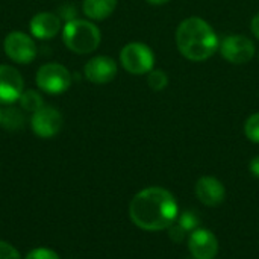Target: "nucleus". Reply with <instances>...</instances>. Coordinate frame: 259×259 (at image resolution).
I'll return each instance as SVG.
<instances>
[{
  "mask_svg": "<svg viewBox=\"0 0 259 259\" xmlns=\"http://www.w3.org/2000/svg\"><path fill=\"white\" fill-rule=\"evenodd\" d=\"M179 215L175 196L161 187H149L134 196L129 205L132 223L149 232L168 229Z\"/></svg>",
  "mask_w": 259,
  "mask_h": 259,
  "instance_id": "nucleus-1",
  "label": "nucleus"
},
{
  "mask_svg": "<svg viewBox=\"0 0 259 259\" xmlns=\"http://www.w3.org/2000/svg\"><path fill=\"white\" fill-rule=\"evenodd\" d=\"M176 46L184 58L193 62L209 59L220 47L215 30L203 18L190 17L176 29Z\"/></svg>",
  "mask_w": 259,
  "mask_h": 259,
  "instance_id": "nucleus-2",
  "label": "nucleus"
},
{
  "mask_svg": "<svg viewBox=\"0 0 259 259\" xmlns=\"http://www.w3.org/2000/svg\"><path fill=\"white\" fill-rule=\"evenodd\" d=\"M62 41L68 50L77 55H87L100 46L102 33L93 21L74 18L65 21L62 27Z\"/></svg>",
  "mask_w": 259,
  "mask_h": 259,
  "instance_id": "nucleus-3",
  "label": "nucleus"
},
{
  "mask_svg": "<svg viewBox=\"0 0 259 259\" xmlns=\"http://www.w3.org/2000/svg\"><path fill=\"white\" fill-rule=\"evenodd\" d=\"M35 82L47 94H62L71 87V73L62 64L47 62L38 68Z\"/></svg>",
  "mask_w": 259,
  "mask_h": 259,
  "instance_id": "nucleus-4",
  "label": "nucleus"
},
{
  "mask_svg": "<svg viewBox=\"0 0 259 259\" xmlns=\"http://www.w3.org/2000/svg\"><path fill=\"white\" fill-rule=\"evenodd\" d=\"M120 62L123 68L131 74H147L153 70L155 55L147 44L129 42L120 52Z\"/></svg>",
  "mask_w": 259,
  "mask_h": 259,
  "instance_id": "nucleus-5",
  "label": "nucleus"
},
{
  "mask_svg": "<svg viewBox=\"0 0 259 259\" xmlns=\"http://www.w3.org/2000/svg\"><path fill=\"white\" fill-rule=\"evenodd\" d=\"M3 50L11 61L21 65L30 64L36 56V44L33 38L20 30L9 32L5 36Z\"/></svg>",
  "mask_w": 259,
  "mask_h": 259,
  "instance_id": "nucleus-6",
  "label": "nucleus"
},
{
  "mask_svg": "<svg viewBox=\"0 0 259 259\" xmlns=\"http://www.w3.org/2000/svg\"><path fill=\"white\" fill-rule=\"evenodd\" d=\"M219 49L222 56L231 64H246L255 56V44L244 35H228Z\"/></svg>",
  "mask_w": 259,
  "mask_h": 259,
  "instance_id": "nucleus-7",
  "label": "nucleus"
},
{
  "mask_svg": "<svg viewBox=\"0 0 259 259\" xmlns=\"http://www.w3.org/2000/svg\"><path fill=\"white\" fill-rule=\"evenodd\" d=\"M64 118L53 106H42L30 115V129L39 138H53L59 134Z\"/></svg>",
  "mask_w": 259,
  "mask_h": 259,
  "instance_id": "nucleus-8",
  "label": "nucleus"
},
{
  "mask_svg": "<svg viewBox=\"0 0 259 259\" xmlns=\"http://www.w3.org/2000/svg\"><path fill=\"white\" fill-rule=\"evenodd\" d=\"M24 79L21 73L11 65L0 64V103L12 105L23 94Z\"/></svg>",
  "mask_w": 259,
  "mask_h": 259,
  "instance_id": "nucleus-9",
  "label": "nucleus"
},
{
  "mask_svg": "<svg viewBox=\"0 0 259 259\" xmlns=\"http://www.w3.org/2000/svg\"><path fill=\"white\" fill-rule=\"evenodd\" d=\"M117 71H118L117 62L111 56H103V55L91 58L83 67L85 77L94 85H105L111 82L117 76Z\"/></svg>",
  "mask_w": 259,
  "mask_h": 259,
  "instance_id": "nucleus-10",
  "label": "nucleus"
},
{
  "mask_svg": "<svg viewBox=\"0 0 259 259\" xmlns=\"http://www.w3.org/2000/svg\"><path fill=\"white\" fill-rule=\"evenodd\" d=\"M188 249L193 258L214 259L219 253V240L208 229H196L188 238Z\"/></svg>",
  "mask_w": 259,
  "mask_h": 259,
  "instance_id": "nucleus-11",
  "label": "nucleus"
},
{
  "mask_svg": "<svg viewBox=\"0 0 259 259\" xmlns=\"http://www.w3.org/2000/svg\"><path fill=\"white\" fill-rule=\"evenodd\" d=\"M29 29L36 39H52L62 30V20L53 12H38L30 18Z\"/></svg>",
  "mask_w": 259,
  "mask_h": 259,
  "instance_id": "nucleus-12",
  "label": "nucleus"
},
{
  "mask_svg": "<svg viewBox=\"0 0 259 259\" xmlns=\"http://www.w3.org/2000/svg\"><path fill=\"white\" fill-rule=\"evenodd\" d=\"M196 196L206 206H219L225 202V185L214 176H202L196 182Z\"/></svg>",
  "mask_w": 259,
  "mask_h": 259,
  "instance_id": "nucleus-13",
  "label": "nucleus"
},
{
  "mask_svg": "<svg viewBox=\"0 0 259 259\" xmlns=\"http://www.w3.org/2000/svg\"><path fill=\"white\" fill-rule=\"evenodd\" d=\"M117 8V0H83V14L94 21L105 20L112 15Z\"/></svg>",
  "mask_w": 259,
  "mask_h": 259,
  "instance_id": "nucleus-14",
  "label": "nucleus"
},
{
  "mask_svg": "<svg viewBox=\"0 0 259 259\" xmlns=\"http://www.w3.org/2000/svg\"><path fill=\"white\" fill-rule=\"evenodd\" d=\"M24 114L21 112V109L18 108H14V106H9L6 109H3L2 112V126L6 129V131H20L23 126H24Z\"/></svg>",
  "mask_w": 259,
  "mask_h": 259,
  "instance_id": "nucleus-15",
  "label": "nucleus"
},
{
  "mask_svg": "<svg viewBox=\"0 0 259 259\" xmlns=\"http://www.w3.org/2000/svg\"><path fill=\"white\" fill-rule=\"evenodd\" d=\"M18 103H20V108L23 111L32 112V114L44 106L42 96L38 91H35V90H26V91H23V94L18 99Z\"/></svg>",
  "mask_w": 259,
  "mask_h": 259,
  "instance_id": "nucleus-16",
  "label": "nucleus"
},
{
  "mask_svg": "<svg viewBox=\"0 0 259 259\" xmlns=\"http://www.w3.org/2000/svg\"><path fill=\"white\" fill-rule=\"evenodd\" d=\"M147 83L153 91H162L168 85V76L162 70H152L147 73Z\"/></svg>",
  "mask_w": 259,
  "mask_h": 259,
  "instance_id": "nucleus-17",
  "label": "nucleus"
},
{
  "mask_svg": "<svg viewBox=\"0 0 259 259\" xmlns=\"http://www.w3.org/2000/svg\"><path fill=\"white\" fill-rule=\"evenodd\" d=\"M178 223L187 232H194L200 226V217L196 214V211H184L181 215H178Z\"/></svg>",
  "mask_w": 259,
  "mask_h": 259,
  "instance_id": "nucleus-18",
  "label": "nucleus"
},
{
  "mask_svg": "<svg viewBox=\"0 0 259 259\" xmlns=\"http://www.w3.org/2000/svg\"><path fill=\"white\" fill-rule=\"evenodd\" d=\"M244 135L252 141L259 144V112L252 114L244 123Z\"/></svg>",
  "mask_w": 259,
  "mask_h": 259,
  "instance_id": "nucleus-19",
  "label": "nucleus"
},
{
  "mask_svg": "<svg viewBox=\"0 0 259 259\" xmlns=\"http://www.w3.org/2000/svg\"><path fill=\"white\" fill-rule=\"evenodd\" d=\"M24 259H61L59 255L49 247H36L30 250Z\"/></svg>",
  "mask_w": 259,
  "mask_h": 259,
  "instance_id": "nucleus-20",
  "label": "nucleus"
},
{
  "mask_svg": "<svg viewBox=\"0 0 259 259\" xmlns=\"http://www.w3.org/2000/svg\"><path fill=\"white\" fill-rule=\"evenodd\" d=\"M168 237H170V240L171 241H175V243H182L184 240H185V237H187V231L178 223V222H175L168 229Z\"/></svg>",
  "mask_w": 259,
  "mask_h": 259,
  "instance_id": "nucleus-21",
  "label": "nucleus"
},
{
  "mask_svg": "<svg viewBox=\"0 0 259 259\" xmlns=\"http://www.w3.org/2000/svg\"><path fill=\"white\" fill-rule=\"evenodd\" d=\"M0 259H23L20 252L9 243L0 241Z\"/></svg>",
  "mask_w": 259,
  "mask_h": 259,
  "instance_id": "nucleus-22",
  "label": "nucleus"
},
{
  "mask_svg": "<svg viewBox=\"0 0 259 259\" xmlns=\"http://www.w3.org/2000/svg\"><path fill=\"white\" fill-rule=\"evenodd\" d=\"M249 168H250V173H252L255 178H258L259 179V156H255V158L250 161Z\"/></svg>",
  "mask_w": 259,
  "mask_h": 259,
  "instance_id": "nucleus-23",
  "label": "nucleus"
},
{
  "mask_svg": "<svg viewBox=\"0 0 259 259\" xmlns=\"http://www.w3.org/2000/svg\"><path fill=\"white\" fill-rule=\"evenodd\" d=\"M250 29H252V33L259 39V12L252 18V21H250Z\"/></svg>",
  "mask_w": 259,
  "mask_h": 259,
  "instance_id": "nucleus-24",
  "label": "nucleus"
},
{
  "mask_svg": "<svg viewBox=\"0 0 259 259\" xmlns=\"http://www.w3.org/2000/svg\"><path fill=\"white\" fill-rule=\"evenodd\" d=\"M146 2L150 3V5H164V3H167L170 0H146Z\"/></svg>",
  "mask_w": 259,
  "mask_h": 259,
  "instance_id": "nucleus-25",
  "label": "nucleus"
},
{
  "mask_svg": "<svg viewBox=\"0 0 259 259\" xmlns=\"http://www.w3.org/2000/svg\"><path fill=\"white\" fill-rule=\"evenodd\" d=\"M2 112H3V109H0V123H2Z\"/></svg>",
  "mask_w": 259,
  "mask_h": 259,
  "instance_id": "nucleus-26",
  "label": "nucleus"
},
{
  "mask_svg": "<svg viewBox=\"0 0 259 259\" xmlns=\"http://www.w3.org/2000/svg\"><path fill=\"white\" fill-rule=\"evenodd\" d=\"M193 259H196V258H193Z\"/></svg>",
  "mask_w": 259,
  "mask_h": 259,
  "instance_id": "nucleus-27",
  "label": "nucleus"
}]
</instances>
